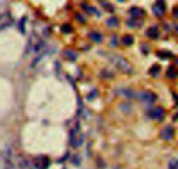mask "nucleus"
<instances>
[{
	"label": "nucleus",
	"instance_id": "nucleus-1",
	"mask_svg": "<svg viewBox=\"0 0 178 169\" xmlns=\"http://www.w3.org/2000/svg\"><path fill=\"white\" fill-rule=\"evenodd\" d=\"M111 62H112L119 71H123V73H130V71H132V64H130L127 59L119 57V55H111Z\"/></svg>",
	"mask_w": 178,
	"mask_h": 169
},
{
	"label": "nucleus",
	"instance_id": "nucleus-2",
	"mask_svg": "<svg viewBox=\"0 0 178 169\" xmlns=\"http://www.w3.org/2000/svg\"><path fill=\"white\" fill-rule=\"evenodd\" d=\"M148 116H150L153 121H162V119L166 118V110H164L162 107H155V109H152V110L148 112Z\"/></svg>",
	"mask_w": 178,
	"mask_h": 169
},
{
	"label": "nucleus",
	"instance_id": "nucleus-14",
	"mask_svg": "<svg viewBox=\"0 0 178 169\" xmlns=\"http://www.w3.org/2000/svg\"><path fill=\"white\" fill-rule=\"evenodd\" d=\"M168 169H178V160H177V159H169V162H168Z\"/></svg>",
	"mask_w": 178,
	"mask_h": 169
},
{
	"label": "nucleus",
	"instance_id": "nucleus-17",
	"mask_svg": "<svg viewBox=\"0 0 178 169\" xmlns=\"http://www.w3.org/2000/svg\"><path fill=\"white\" fill-rule=\"evenodd\" d=\"M177 75H178L177 68H169V70H168V77H169V78H175Z\"/></svg>",
	"mask_w": 178,
	"mask_h": 169
},
{
	"label": "nucleus",
	"instance_id": "nucleus-19",
	"mask_svg": "<svg viewBox=\"0 0 178 169\" xmlns=\"http://www.w3.org/2000/svg\"><path fill=\"white\" fill-rule=\"evenodd\" d=\"M25 23H27V20L21 18V20H20V32H25Z\"/></svg>",
	"mask_w": 178,
	"mask_h": 169
},
{
	"label": "nucleus",
	"instance_id": "nucleus-9",
	"mask_svg": "<svg viewBox=\"0 0 178 169\" xmlns=\"http://www.w3.org/2000/svg\"><path fill=\"white\" fill-rule=\"evenodd\" d=\"M107 25H109L111 29H116V27L119 25V18H118V16H109V18H107Z\"/></svg>",
	"mask_w": 178,
	"mask_h": 169
},
{
	"label": "nucleus",
	"instance_id": "nucleus-11",
	"mask_svg": "<svg viewBox=\"0 0 178 169\" xmlns=\"http://www.w3.org/2000/svg\"><path fill=\"white\" fill-rule=\"evenodd\" d=\"M89 39L94 41V43H100V41L103 39V36H102L100 32H89Z\"/></svg>",
	"mask_w": 178,
	"mask_h": 169
},
{
	"label": "nucleus",
	"instance_id": "nucleus-7",
	"mask_svg": "<svg viewBox=\"0 0 178 169\" xmlns=\"http://www.w3.org/2000/svg\"><path fill=\"white\" fill-rule=\"evenodd\" d=\"M119 94H121V96H125V98H128V100L139 98V94H137L136 91H130V89H121V91H119Z\"/></svg>",
	"mask_w": 178,
	"mask_h": 169
},
{
	"label": "nucleus",
	"instance_id": "nucleus-25",
	"mask_svg": "<svg viewBox=\"0 0 178 169\" xmlns=\"http://www.w3.org/2000/svg\"><path fill=\"white\" fill-rule=\"evenodd\" d=\"M119 2H123V0H119Z\"/></svg>",
	"mask_w": 178,
	"mask_h": 169
},
{
	"label": "nucleus",
	"instance_id": "nucleus-5",
	"mask_svg": "<svg viewBox=\"0 0 178 169\" xmlns=\"http://www.w3.org/2000/svg\"><path fill=\"white\" fill-rule=\"evenodd\" d=\"M153 12H155V16H164V12H166V4H164V0H157L155 4H153Z\"/></svg>",
	"mask_w": 178,
	"mask_h": 169
},
{
	"label": "nucleus",
	"instance_id": "nucleus-16",
	"mask_svg": "<svg viewBox=\"0 0 178 169\" xmlns=\"http://www.w3.org/2000/svg\"><path fill=\"white\" fill-rule=\"evenodd\" d=\"M121 43H123V45H127V46H130V45L134 43V37H132V36H125Z\"/></svg>",
	"mask_w": 178,
	"mask_h": 169
},
{
	"label": "nucleus",
	"instance_id": "nucleus-22",
	"mask_svg": "<svg viewBox=\"0 0 178 169\" xmlns=\"http://www.w3.org/2000/svg\"><path fill=\"white\" fill-rule=\"evenodd\" d=\"M62 32H71V27L70 25H62Z\"/></svg>",
	"mask_w": 178,
	"mask_h": 169
},
{
	"label": "nucleus",
	"instance_id": "nucleus-4",
	"mask_svg": "<svg viewBox=\"0 0 178 169\" xmlns=\"http://www.w3.org/2000/svg\"><path fill=\"white\" fill-rule=\"evenodd\" d=\"M11 23H12V16L9 12H0V30L11 27Z\"/></svg>",
	"mask_w": 178,
	"mask_h": 169
},
{
	"label": "nucleus",
	"instance_id": "nucleus-20",
	"mask_svg": "<svg viewBox=\"0 0 178 169\" xmlns=\"http://www.w3.org/2000/svg\"><path fill=\"white\" fill-rule=\"evenodd\" d=\"M159 57H160V59H169L171 53H169V52H159Z\"/></svg>",
	"mask_w": 178,
	"mask_h": 169
},
{
	"label": "nucleus",
	"instance_id": "nucleus-23",
	"mask_svg": "<svg viewBox=\"0 0 178 169\" xmlns=\"http://www.w3.org/2000/svg\"><path fill=\"white\" fill-rule=\"evenodd\" d=\"M94 96H98V93H96V91H91V93H89V100H94Z\"/></svg>",
	"mask_w": 178,
	"mask_h": 169
},
{
	"label": "nucleus",
	"instance_id": "nucleus-12",
	"mask_svg": "<svg viewBox=\"0 0 178 169\" xmlns=\"http://www.w3.org/2000/svg\"><path fill=\"white\" fill-rule=\"evenodd\" d=\"M64 57L70 59V61H77V52H73V50H64Z\"/></svg>",
	"mask_w": 178,
	"mask_h": 169
},
{
	"label": "nucleus",
	"instance_id": "nucleus-10",
	"mask_svg": "<svg viewBox=\"0 0 178 169\" xmlns=\"http://www.w3.org/2000/svg\"><path fill=\"white\" fill-rule=\"evenodd\" d=\"M146 36H148V37H157V36H159V27L153 25L152 29H148V30H146Z\"/></svg>",
	"mask_w": 178,
	"mask_h": 169
},
{
	"label": "nucleus",
	"instance_id": "nucleus-8",
	"mask_svg": "<svg viewBox=\"0 0 178 169\" xmlns=\"http://www.w3.org/2000/svg\"><path fill=\"white\" fill-rule=\"evenodd\" d=\"M130 16H132V18H139V16L143 18V16H144V11H143L141 7H132V9H130Z\"/></svg>",
	"mask_w": 178,
	"mask_h": 169
},
{
	"label": "nucleus",
	"instance_id": "nucleus-21",
	"mask_svg": "<svg viewBox=\"0 0 178 169\" xmlns=\"http://www.w3.org/2000/svg\"><path fill=\"white\" fill-rule=\"evenodd\" d=\"M118 45H119L118 37H116V36H112V37H111V46H118Z\"/></svg>",
	"mask_w": 178,
	"mask_h": 169
},
{
	"label": "nucleus",
	"instance_id": "nucleus-24",
	"mask_svg": "<svg viewBox=\"0 0 178 169\" xmlns=\"http://www.w3.org/2000/svg\"><path fill=\"white\" fill-rule=\"evenodd\" d=\"M175 16L178 18V9H175Z\"/></svg>",
	"mask_w": 178,
	"mask_h": 169
},
{
	"label": "nucleus",
	"instance_id": "nucleus-6",
	"mask_svg": "<svg viewBox=\"0 0 178 169\" xmlns=\"http://www.w3.org/2000/svg\"><path fill=\"white\" fill-rule=\"evenodd\" d=\"M160 137H162L164 141H171V139L175 137V128H173V127H169V125H168V127H164V128H162V132H160Z\"/></svg>",
	"mask_w": 178,
	"mask_h": 169
},
{
	"label": "nucleus",
	"instance_id": "nucleus-18",
	"mask_svg": "<svg viewBox=\"0 0 178 169\" xmlns=\"http://www.w3.org/2000/svg\"><path fill=\"white\" fill-rule=\"evenodd\" d=\"M159 70H160L159 66H152V68H150V75H153V77H157V75H159Z\"/></svg>",
	"mask_w": 178,
	"mask_h": 169
},
{
	"label": "nucleus",
	"instance_id": "nucleus-3",
	"mask_svg": "<svg viewBox=\"0 0 178 169\" xmlns=\"http://www.w3.org/2000/svg\"><path fill=\"white\" fill-rule=\"evenodd\" d=\"M139 100H141L144 105H153V103H155V100H157V96H155L152 91H144V93H141V94H139Z\"/></svg>",
	"mask_w": 178,
	"mask_h": 169
},
{
	"label": "nucleus",
	"instance_id": "nucleus-13",
	"mask_svg": "<svg viewBox=\"0 0 178 169\" xmlns=\"http://www.w3.org/2000/svg\"><path fill=\"white\" fill-rule=\"evenodd\" d=\"M82 9H86V11H87V12H91V14H96V16H98V14H100V12H98V9H96V7H93V5H87V4H84V5H82Z\"/></svg>",
	"mask_w": 178,
	"mask_h": 169
},
{
	"label": "nucleus",
	"instance_id": "nucleus-15",
	"mask_svg": "<svg viewBox=\"0 0 178 169\" xmlns=\"http://www.w3.org/2000/svg\"><path fill=\"white\" fill-rule=\"evenodd\" d=\"M128 25H130L132 29H137V27L141 25V21H139V20H136V18H130V20H128Z\"/></svg>",
	"mask_w": 178,
	"mask_h": 169
}]
</instances>
